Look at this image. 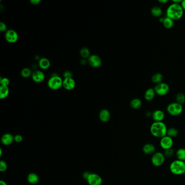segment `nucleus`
<instances>
[{"instance_id":"2f4dec72","label":"nucleus","mask_w":185,"mask_h":185,"mask_svg":"<svg viewBox=\"0 0 185 185\" xmlns=\"http://www.w3.org/2000/svg\"><path fill=\"white\" fill-rule=\"evenodd\" d=\"M0 83H1V86H8L10 84V81L9 79L7 78H1L0 80Z\"/></svg>"},{"instance_id":"2eb2a0df","label":"nucleus","mask_w":185,"mask_h":185,"mask_svg":"<svg viewBox=\"0 0 185 185\" xmlns=\"http://www.w3.org/2000/svg\"><path fill=\"white\" fill-rule=\"evenodd\" d=\"M14 141V136L10 133H6L1 137V142L5 146H9Z\"/></svg>"},{"instance_id":"f257e3e1","label":"nucleus","mask_w":185,"mask_h":185,"mask_svg":"<svg viewBox=\"0 0 185 185\" xmlns=\"http://www.w3.org/2000/svg\"><path fill=\"white\" fill-rule=\"evenodd\" d=\"M183 9L181 3H172L167 8L166 11V16L172 20H178L183 17Z\"/></svg>"},{"instance_id":"9b49d317","label":"nucleus","mask_w":185,"mask_h":185,"mask_svg":"<svg viewBox=\"0 0 185 185\" xmlns=\"http://www.w3.org/2000/svg\"><path fill=\"white\" fill-rule=\"evenodd\" d=\"M88 61L89 65L93 68H99L102 65V59L97 55H90V57L88 58Z\"/></svg>"},{"instance_id":"0eeeda50","label":"nucleus","mask_w":185,"mask_h":185,"mask_svg":"<svg viewBox=\"0 0 185 185\" xmlns=\"http://www.w3.org/2000/svg\"><path fill=\"white\" fill-rule=\"evenodd\" d=\"M170 86L166 83H161L157 84L154 87V90L156 94L160 96H164L170 91Z\"/></svg>"},{"instance_id":"e433bc0d","label":"nucleus","mask_w":185,"mask_h":185,"mask_svg":"<svg viewBox=\"0 0 185 185\" xmlns=\"http://www.w3.org/2000/svg\"><path fill=\"white\" fill-rule=\"evenodd\" d=\"M33 5H37L41 2V0H31L30 1Z\"/></svg>"},{"instance_id":"37998d69","label":"nucleus","mask_w":185,"mask_h":185,"mask_svg":"<svg viewBox=\"0 0 185 185\" xmlns=\"http://www.w3.org/2000/svg\"><path fill=\"white\" fill-rule=\"evenodd\" d=\"M184 162H185V161H184Z\"/></svg>"},{"instance_id":"7ed1b4c3","label":"nucleus","mask_w":185,"mask_h":185,"mask_svg":"<svg viewBox=\"0 0 185 185\" xmlns=\"http://www.w3.org/2000/svg\"><path fill=\"white\" fill-rule=\"evenodd\" d=\"M170 172L175 175L185 174V164L184 161L179 160H175L172 161L170 165Z\"/></svg>"},{"instance_id":"72a5a7b5","label":"nucleus","mask_w":185,"mask_h":185,"mask_svg":"<svg viewBox=\"0 0 185 185\" xmlns=\"http://www.w3.org/2000/svg\"><path fill=\"white\" fill-rule=\"evenodd\" d=\"M23 140V137L21 135H16L14 136V141L17 143H20Z\"/></svg>"},{"instance_id":"423d86ee","label":"nucleus","mask_w":185,"mask_h":185,"mask_svg":"<svg viewBox=\"0 0 185 185\" xmlns=\"http://www.w3.org/2000/svg\"><path fill=\"white\" fill-rule=\"evenodd\" d=\"M166 157L161 152H155L151 157V164L155 167H160L164 164Z\"/></svg>"},{"instance_id":"aec40b11","label":"nucleus","mask_w":185,"mask_h":185,"mask_svg":"<svg viewBox=\"0 0 185 185\" xmlns=\"http://www.w3.org/2000/svg\"><path fill=\"white\" fill-rule=\"evenodd\" d=\"M51 63L46 58H42L39 61V66L42 70H47L50 68Z\"/></svg>"},{"instance_id":"4be33fe9","label":"nucleus","mask_w":185,"mask_h":185,"mask_svg":"<svg viewBox=\"0 0 185 185\" xmlns=\"http://www.w3.org/2000/svg\"><path fill=\"white\" fill-rule=\"evenodd\" d=\"M164 79V76L161 73H156L154 74L151 77V81L156 84L162 83Z\"/></svg>"},{"instance_id":"f704fd0d","label":"nucleus","mask_w":185,"mask_h":185,"mask_svg":"<svg viewBox=\"0 0 185 185\" xmlns=\"http://www.w3.org/2000/svg\"><path fill=\"white\" fill-rule=\"evenodd\" d=\"M63 76L65 79L72 78V73L70 71H66L64 72Z\"/></svg>"},{"instance_id":"c756f323","label":"nucleus","mask_w":185,"mask_h":185,"mask_svg":"<svg viewBox=\"0 0 185 185\" xmlns=\"http://www.w3.org/2000/svg\"><path fill=\"white\" fill-rule=\"evenodd\" d=\"M176 101L180 104L183 105L185 103V94L183 93H178L175 97Z\"/></svg>"},{"instance_id":"39448f33","label":"nucleus","mask_w":185,"mask_h":185,"mask_svg":"<svg viewBox=\"0 0 185 185\" xmlns=\"http://www.w3.org/2000/svg\"><path fill=\"white\" fill-rule=\"evenodd\" d=\"M63 80L57 74L52 76L48 81V86L52 90H56L63 86Z\"/></svg>"},{"instance_id":"4c0bfd02","label":"nucleus","mask_w":185,"mask_h":185,"mask_svg":"<svg viewBox=\"0 0 185 185\" xmlns=\"http://www.w3.org/2000/svg\"><path fill=\"white\" fill-rule=\"evenodd\" d=\"M181 5L183 7V11H185V0H183L181 3Z\"/></svg>"},{"instance_id":"5701e85b","label":"nucleus","mask_w":185,"mask_h":185,"mask_svg":"<svg viewBox=\"0 0 185 185\" xmlns=\"http://www.w3.org/2000/svg\"><path fill=\"white\" fill-rule=\"evenodd\" d=\"M164 26L167 29L172 28L174 26V20L168 17H165L164 18V21L163 22Z\"/></svg>"},{"instance_id":"f3484780","label":"nucleus","mask_w":185,"mask_h":185,"mask_svg":"<svg viewBox=\"0 0 185 185\" xmlns=\"http://www.w3.org/2000/svg\"><path fill=\"white\" fill-rule=\"evenodd\" d=\"M99 119L103 122H107L110 120L111 114L108 110L104 109L102 110L99 112Z\"/></svg>"},{"instance_id":"a211bd4d","label":"nucleus","mask_w":185,"mask_h":185,"mask_svg":"<svg viewBox=\"0 0 185 185\" xmlns=\"http://www.w3.org/2000/svg\"><path fill=\"white\" fill-rule=\"evenodd\" d=\"M155 95H156V92L155 91L154 89L149 88L146 90L144 94V97L146 101H151L155 98Z\"/></svg>"},{"instance_id":"ea45409f","label":"nucleus","mask_w":185,"mask_h":185,"mask_svg":"<svg viewBox=\"0 0 185 185\" xmlns=\"http://www.w3.org/2000/svg\"><path fill=\"white\" fill-rule=\"evenodd\" d=\"M182 2V1L181 0H173L172 1V2L174 3H181Z\"/></svg>"},{"instance_id":"bb28decb","label":"nucleus","mask_w":185,"mask_h":185,"mask_svg":"<svg viewBox=\"0 0 185 185\" xmlns=\"http://www.w3.org/2000/svg\"><path fill=\"white\" fill-rule=\"evenodd\" d=\"M151 13L155 17H160L162 14V10L160 7L155 6L151 8Z\"/></svg>"},{"instance_id":"cd10ccee","label":"nucleus","mask_w":185,"mask_h":185,"mask_svg":"<svg viewBox=\"0 0 185 185\" xmlns=\"http://www.w3.org/2000/svg\"><path fill=\"white\" fill-rule=\"evenodd\" d=\"M81 57L84 59H87L90 57V52L88 48L83 47L80 51Z\"/></svg>"},{"instance_id":"20e7f679","label":"nucleus","mask_w":185,"mask_h":185,"mask_svg":"<svg viewBox=\"0 0 185 185\" xmlns=\"http://www.w3.org/2000/svg\"><path fill=\"white\" fill-rule=\"evenodd\" d=\"M168 113L172 116H177L181 114L183 111V105L177 102H173L168 105L167 107Z\"/></svg>"},{"instance_id":"58836bf2","label":"nucleus","mask_w":185,"mask_h":185,"mask_svg":"<svg viewBox=\"0 0 185 185\" xmlns=\"http://www.w3.org/2000/svg\"><path fill=\"white\" fill-rule=\"evenodd\" d=\"M158 1H159V2L162 3V4H166V3L168 2V0H159Z\"/></svg>"},{"instance_id":"dca6fc26","label":"nucleus","mask_w":185,"mask_h":185,"mask_svg":"<svg viewBox=\"0 0 185 185\" xmlns=\"http://www.w3.org/2000/svg\"><path fill=\"white\" fill-rule=\"evenodd\" d=\"M151 117L154 122H162L165 117V115L164 112L161 110H157L152 113Z\"/></svg>"},{"instance_id":"f03ea898","label":"nucleus","mask_w":185,"mask_h":185,"mask_svg":"<svg viewBox=\"0 0 185 185\" xmlns=\"http://www.w3.org/2000/svg\"><path fill=\"white\" fill-rule=\"evenodd\" d=\"M167 126L163 122H154L150 127L151 135L156 138H161L167 135Z\"/></svg>"},{"instance_id":"6e6552de","label":"nucleus","mask_w":185,"mask_h":185,"mask_svg":"<svg viewBox=\"0 0 185 185\" xmlns=\"http://www.w3.org/2000/svg\"><path fill=\"white\" fill-rule=\"evenodd\" d=\"M86 180L89 185H101L103 182L101 177L96 173H90Z\"/></svg>"},{"instance_id":"412c9836","label":"nucleus","mask_w":185,"mask_h":185,"mask_svg":"<svg viewBox=\"0 0 185 185\" xmlns=\"http://www.w3.org/2000/svg\"><path fill=\"white\" fill-rule=\"evenodd\" d=\"M142 105V102L139 98H134L131 101L130 103V106L133 109H140Z\"/></svg>"},{"instance_id":"393cba45","label":"nucleus","mask_w":185,"mask_h":185,"mask_svg":"<svg viewBox=\"0 0 185 185\" xmlns=\"http://www.w3.org/2000/svg\"><path fill=\"white\" fill-rule=\"evenodd\" d=\"M176 157L177 160L185 161V149L183 148L178 149L176 151Z\"/></svg>"},{"instance_id":"f8f14e48","label":"nucleus","mask_w":185,"mask_h":185,"mask_svg":"<svg viewBox=\"0 0 185 185\" xmlns=\"http://www.w3.org/2000/svg\"><path fill=\"white\" fill-rule=\"evenodd\" d=\"M31 78L34 82L37 83H40L44 81L45 75L41 71H35L32 73Z\"/></svg>"},{"instance_id":"1a4fd4ad","label":"nucleus","mask_w":185,"mask_h":185,"mask_svg":"<svg viewBox=\"0 0 185 185\" xmlns=\"http://www.w3.org/2000/svg\"><path fill=\"white\" fill-rule=\"evenodd\" d=\"M160 145L161 148L164 150L172 148L173 146V139L167 135L165 136L162 138H160Z\"/></svg>"},{"instance_id":"ddd939ff","label":"nucleus","mask_w":185,"mask_h":185,"mask_svg":"<svg viewBox=\"0 0 185 185\" xmlns=\"http://www.w3.org/2000/svg\"><path fill=\"white\" fill-rule=\"evenodd\" d=\"M144 154L147 155H153L156 152V147L152 144H146L142 147Z\"/></svg>"},{"instance_id":"b1692460","label":"nucleus","mask_w":185,"mask_h":185,"mask_svg":"<svg viewBox=\"0 0 185 185\" xmlns=\"http://www.w3.org/2000/svg\"><path fill=\"white\" fill-rule=\"evenodd\" d=\"M9 94V89L8 86H0V98L1 99L5 98Z\"/></svg>"},{"instance_id":"79ce46f5","label":"nucleus","mask_w":185,"mask_h":185,"mask_svg":"<svg viewBox=\"0 0 185 185\" xmlns=\"http://www.w3.org/2000/svg\"><path fill=\"white\" fill-rule=\"evenodd\" d=\"M164 18H159V21H160V22L163 23V22L164 21Z\"/></svg>"},{"instance_id":"4468645a","label":"nucleus","mask_w":185,"mask_h":185,"mask_svg":"<svg viewBox=\"0 0 185 185\" xmlns=\"http://www.w3.org/2000/svg\"><path fill=\"white\" fill-rule=\"evenodd\" d=\"M63 86L67 90H72L76 87V81L73 78L64 79Z\"/></svg>"},{"instance_id":"6ab92c4d","label":"nucleus","mask_w":185,"mask_h":185,"mask_svg":"<svg viewBox=\"0 0 185 185\" xmlns=\"http://www.w3.org/2000/svg\"><path fill=\"white\" fill-rule=\"evenodd\" d=\"M39 177L38 175L34 173H29L27 176V181L29 183L32 185H35L39 183Z\"/></svg>"},{"instance_id":"a878e982","label":"nucleus","mask_w":185,"mask_h":185,"mask_svg":"<svg viewBox=\"0 0 185 185\" xmlns=\"http://www.w3.org/2000/svg\"><path fill=\"white\" fill-rule=\"evenodd\" d=\"M178 134H179V131L177 128L171 127L167 129V135L173 139L177 137L178 136Z\"/></svg>"},{"instance_id":"c85d7f7f","label":"nucleus","mask_w":185,"mask_h":185,"mask_svg":"<svg viewBox=\"0 0 185 185\" xmlns=\"http://www.w3.org/2000/svg\"><path fill=\"white\" fill-rule=\"evenodd\" d=\"M32 73L33 72H31V69L27 68H24L21 71V76L25 78H28L30 76H31L32 75Z\"/></svg>"},{"instance_id":"7c9ffc66","label":"nucleus","mask_w":185,"mask_h":185,"mask_svg":"<svg viewBox=\"0 0 185 185\" xmlns=\"http://www.w3.org/2000/svg\"><path fill=\"white\" fill-rule=\"evenodd\" d=\"M175 154V151L174 149H168L167 150H164V154L166 158H170L172 157Z\"/></svg>"},{"instance_id":"473e14b6","label":"nucleus","mask_w":185,"mask_h":185,"mask_svg":"<svg viewBox=\"0 0 185 185\" xmlns=\"http://www.w3.org/2000/svg\"><path fill=\"white\" fill-rule=\"evenodd\" d=\"M7 169V164L5 161L1 160L0 161V171L1 172H5Z\"/></svg>"},{"instance_id":"9d476101","label":"nucleus","mask_w":185,"mask_h":185,"mask_svg":"<svg viewBox=\"0 0 185 185\" xmlns=\"http://www.w3.org/2000/svg\"><path fill=\"white\" fill-rule=\"evenodd\" d=\"M5 38L8 42L14 44L18 40V34L13 29H9L5 32Z\"/></svg>"},{"instance_id":"c9c22d12","label":"nucleus","mask_w":185,"mask_h":185,"mask_svg":"<svg viewBox=\"0 0 185 185\" xmlns=\"http://www.w3.org/2000/svg\"><path fill=\"white\" fill-rule=\"evenodd\" d=\"M7 26L5 23H3V22H0V31H7Z\"/></svg>"},{"instance_id":"a19ab883","label":"nucleus","mask_w":185,"mask_h":185,"mask_svg":"<svg viewBox=\"0 0 185 185\" xmlns=\"http://www.w3.org/2000/svg\"><path fill=\"white\" fill-rule=\"evenodd\" d=\"M0 185H7L5 181L3 180H1L0 181Z\"/></svg>"}]
</instances>
